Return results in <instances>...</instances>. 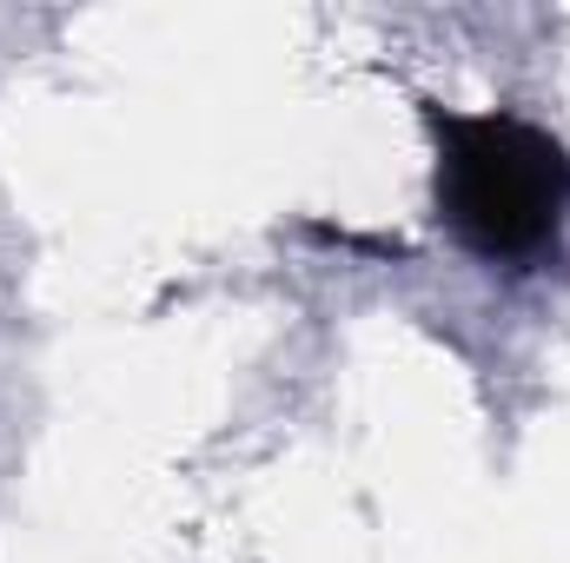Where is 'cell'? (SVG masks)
<instances>
[{
    "label": "cell",
    "instance_id": "obj_1",
    "mask_svg": "<svg viewBox=\"0 0 570 563\" xmlns=\"http://www.w3.org/2000/svg\"><path fill=\"white\" fill-rule=\"evenodd\" d=\"M438 140V219L478 259H538L570 213V152L518 113L425 107Z\"/></svg>",
    "mask_w": 570,
    "mask_h": 563
}]
</instances>
